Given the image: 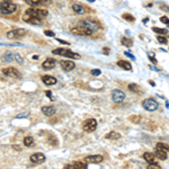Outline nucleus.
Segmentation results:
<instances>
[{
  "instance_id": "f257e3e1",
  "label": "nucleus",
  "mask_w": 169,
  "mask_h": 169,
  "mask_svg": "<svg viewBox=\"0 0 169 169\" xmlns=\"http://www.w3.org/2000/svg\"><path fill=\"white\" fill-rule=\"evenodd\" d=\"M17 6L14 2L9 1V0H4L2 2H0V12L8 15V14H12L14 12H16Z\"/></svg>"
},
{
  "instance_id": "f03ea898",
  "label": "nucleus",
  "mask_w": 169,
  "mask_h": 169,
  "mask_svg": "<svg viewBox=\"0 0 169 169\" xmlns=\"http://www.w3.org/2000/svg\"><path fill=\"white\" fill-rule=\"evenodd\" d=\"M52 52H53V54L62 55V56L70 58V59H79L80 58V55L78 53H75V52L70 51V50H67V49H55Z\"/></svg>"
},
{
  "instance_id": "7ed1b4c3",
  "label": "nucleus",
  "mask_w": 169,
  "mask_h": 169,
  "mask_svg": "<svg viewBox=\"0 0 169 169\" xmlns=\"http://www.w3.org/2000/svg\"><path fill=\"white\" fill-rule=\"evenodd\" d=\"M79 26H83V27L87 28V29H89L93 33L94 32H97L99 31V24L97 22H94V20H90V19H83L81 20L80 23H79Z\"/></svg>"
},
{
  "instance_id": "20e7f679",
  "label": "nucleus",
  "mask_w": 169,
  "mask_h": 169,
  "mask_svg": "<svg viewBox=\"0 0 169 169\" xmlns=\"http://www.w3.org/2000/svg\"><path fill=\"white\" fill-rule=\"evenodd\" d=\"M25 14H28V15L33 16V17H36V18H44V17H46V15L49 14L46 9H36V8H29L27 9Z\"/></svg>"
},
{
  "instance_id": "39448f33",
  "label": "nucleus",
  "mask_w": 169,
  "mask_h": 169,
  "mask_svg": "<svg viewBox=\"0 0 169 169\" xmlns=\"http://www.w3.org/2000/svg\"><path fill=\"white\" fill-rule=\"evenodd\" d=\"M25 35H26V29H24V28H16V29L9 31L7 33V37L9 39H22V37H24Z\"/></svg>"
},
{
  "instance_id": "423d86ee",
  "label": "nucleus",
  "mask_w": 169,
  "mask_h": 169,
  "mask_svg": "<svg viewBox=\"0 0 169 169\" xmlns=\"http://www.w3.org/2000/svg\"><path fill=\"white\" fill-rule=\"evenodd\" d=\"M142 106L144 107V110H149V112H154L159 107V104L154 98H147L142 102Z\"/></svg>"
},
{
  "instance_id": "0eeeda50",
  "label": "nucleus",
  "mask_w": 169,
  "mask_h": 169,
  "mask_svg": "<svg viewBox=\"0 0 169 169\" xmlns=\"http://www.w3.org/2000/svg\"><path fill=\"white\" fill-rule=\"evenodd\" d=\"M167 151H168V146H165L162 143H158L156 146V156L161 160L167 159Z\"/></svg>"
},
{
  "instance_id": "6e6552de",
  "label": "nucleus",
  "mask_w": 169,
  "mask_h": 169,
  "mask_svg": "<svg viewBox=\"0 0 169 169\" xmlns=\"http://www.w3.org/2000/svg\"><path fill=\"white\" fill-rule=\"evenodd\" d=\"M83 129L86 132H94L97 129V121L95 118H89L86 120L83 124Z\"/></svg>"
},
{
  "instance_id": "1a4fd4ad",
  "label": "nucleus",
  "mask_w": 169,
  "mask_h": 169,
  "mask_svg": "<svg viewBox=\"0 0 169 169\" xmlns=\"http://www.w3.org/2000/svg\"><path fill=\"white\" fill-rule=\"evenodd\" d=\"M71 33L75 34V35H81V36H90L93 34L91 31L83 27V26H79V25L73 28H71Z\"/></svg>"
},
{
  "instance_id": "9d476101",
  "label": "nucleus",
  "mask_w": 169,
  "mask_h": 169,
  "mask_svg": "<svg viewBox=\"0 0 169 169\" xmlns=\"http://www.w3.org/2000/svg\"><path fill=\"white\" fill-rule=\"evenodd\" d=\"M112 98H113L114 103L121 104L125 99V94H124V91L120 90V89H114L112 91Z\"/></svg>"
},
{
  "instance_id": "9b49d317",
  "label": "nucleus",
  "mask_w": 169,
  "mask_h": 169,
  "mask_svg": "<svg viewBox=\"0 0 169 169\" xmlns=\"http://www.w3.org/2000/svg\"><path fill=\"white\" fill-rule=\"evenodd\" d=\"M2 73H4L5 76H7V77H10V78H20L19 71L12 67L2 69Z\"/></svg>"
},
{
  "instance_id": "f8f14e48",
  "label": "nucleus",
  "mask_w": 169,
  "mask_h": 169,
  "mask_svg": "<svg viewBox=\"0 0 169 169\" xmlns=\"http://www.w3.org/2000/svg\"><path fill=\"white\" fill-rule=\"evenodd\" d=\"M31 161L33 162V164H35V165H41V164H43L44 161H45V156H44L43 154H41V152H37V154H34L31 156Z\"/></svg>"
},
{
  "instance_id": "ddd939ff",
  "label": "nucleus",
  "mask_w": 169,
  "mask_h": 169,
  "mask_svg": "<svg viewBox=\"0 0 169 169\" xmlns=\"http://www.w3.org/2000/svg\"><path fill=\"white\" fill-rule=\"evenodd\" d=\"M23 20L26 22V23H29L32 25H41V19L39 18H36V17H33V16L28 15V14H24L23 16Z\"/></svg>"
},
{
  "instance_id": "4468645a",
  "label": "nucleus",
  "mask_w": 169,
  "mask_h": 169,
  "mask_svg": "<svg viewBox=\"0 0 169 169\" xmlns=\"http://www.w3.org/2000/svg\"><path fill=\"white\" fill-rule=\"evenodd\" d=\"M60 64H61V68H62L64 71H71L73 70L76 67L75 62H72V61H69V60H62L61 62H60Z\"/></svg>"
},
{
  "instance_id": "2eb2a0df",
  "label": "nucleus",
  "mask_w": 169,
  "mask_h": 169,
  "mask_svg": "<svg viewBox=\"0 0 169 169\" xmlns=\"http://www.w3.org/2000/svg\"><path fill=\"white\" fill-rule=\"evenodd\" d=\"M88 166H87L86 162H83V161H77V162H73V164H71V165H67L64 168L66 169H86Z\"/></svg>"
},
{
  "instance_id": "dca6fc26",
  "label": "nucleus",
  "mask_w": 169,
  "mask_h": 169,
  "mask_svg": "<svg viewBox=\"0 0 169 169\" xmlns=\"http://www.w3.org/2000/svg\"><path fill=\"white\" fill-rule=\"evenodd\" d=\"M42 67L45 69V70H51L55 67V60L52 59V58H49L42 63Z\"/></svg>"
},
{
  "instance_id": "f3484780",
  "label": "nucleus",
  "mask_w": 169,
  "mask_h": 169,
  "mask_svg": "<svg viewBox=\"0 0 169 169\" xmlns=\"http://www.w3.org/2000/svg\"><path fill=\"white\" fill-rule=\"evenodd\" d=\"M104 158L99 154H95V156H88V157L85 158V160L87 162H93V164H99V162L103 161Z\"/></svg>"
},
{
  "instance_id": "a211bd4d",
  "label": "nucleus",
  "mask_w": 169,
  "mask_h": 169,
  "mask_svg": "<svg viewBox=\"0 0 169 169\" xmlns=\"http://www.w3.org/2000/svg\"><path fill=\"white\" fill-rule=\"evenodd\" d=\"M42 81H43L46 86H52V85H55L58 80H56L54 77H52V76H43V77H42Z\"/></svg>"
},
{
  "instance_id": "6ab92c4d",
  "label": "nucleus",
  "mask_w": 169,
  "mask_h": 169,
  "mask_svg": "<svg viewBox=\"0 0 169 169\" xmlns=\"http://www.w3.org/2000/svg\"><path fill=\"white\" fill-rule=\"evenodd\" d=\"M42 113L46 116H52L55 114V108L54 106H43L42 107Z\"/></svg>"
},
{
  "instance_id": "aec40b11",
  "label": "nucleus",
  "mask_w": 169,
  "mask_h": 169,
  "mask_svg": "<svg viewBox=\"0 0 169 169\" xmlns=\"http://www.w3.org/2000/svg\"><path fill=\"white\" fill-rule=\"evenodd\" d=\"M143 158L149 165H154L156 164V159H154V154H151V152H144L143 154Z\"/></svg>"
},
{
  "instance_id": "412c9836",
  "label": "nucleus",
  "mask_w": 169,
  "mask_h": 169,
  "mask_svg": "<svg viewBox=\"0 0 169 169\" xmlns=\"http://www.w3.org/2000/svg\"><path fill=\"white\" fill-rule=\"evenodd\" d=\"M117 66L118 67H121L122 69H124V70H132L131 63L125 61V60H120V61L117 62Z\"/></svg>"
},
{
  "instance_id": "4be33fe9",
  "label": "nucleus",
  "mask_w": 169,
  "mask_h": 169,
  "mask_svg": "<svg viewBox=\"0 0 169 169\" xmlns=\"http://www.w3.org/2000/svg\"><path fill=\"white\" fill-rule=\"evenodd\" d=\"M72 9H73V12H77V14H83V12H85V7L80 4H73L72 5Z\"/></svg>"
},
{
  "instance_id": "5701e85b",
  "label": "nucleus",
  "mask_w": 169,
  "mask_h": 169,
  "mask_svg": "<svg viewBox=\"0 0 169 169\" xmlns=\"http://www.w3.org/2000/svg\"><path fill=\"white\" fill-rule=\"evenodd\" d=\"M105 138L110 139V140H117V139L121 138V135H120V133H117V132L112 131V132H110L108 134H106V135H105Z\"/></svg>"
},
{
  "instance_id": "b1692460",
  "label": "nucleus",
  "mask_w": 169,
  "mask_h": 169,
  "mask_svg": "<svg viewBox=\"0 0 169 169\" xmlns=\"http://www.w3.org/2000/svg\"><path fill=\"white\" fill-rule=\"evenodd\" d=\"M14 58H15V56H14V54H12V52H6V53H5L4 54V56H2V60H4L5 62H12V60H14Z\"/></svg>"
},
{
  "instance_id": "393cba45",
  "label": "nucleus",
  "mask_w": 169,
  "mask_h": 169,
  "mask_svg": "<svg viewBox=\"0 0 169 169\" xmlns=\"http://www.w3.org/2000/svg\"><path fill=\"white\" fill-rule=\"evenodd\" d=\"M24 144L26 147H33L34 146V139L32 137H26L24 139Z\"/></svg>"
},
{
  "instance_id": "a878e982",
  "label": "nucleus",
  "mask_w": 169,
  "mask_h": 169,
  "mask_svg": "<svg viewBox=\"0 0 169 169\" xmlns=\"http://www.w3.org/2000/svg\"><path fill=\"white\" fill-rule=\"evenodd\" d=\"M152 31H154V33L160 34V35H166V34L168 33V29H166V28H159V27H152Z\"/></svg>"
},
{
  "instance_id": "bb28decb",
  "label": "nucleus",
  "mask_w": 169,
  "mask_h": 169,
  "mask_svg": "<svg viewBox=\"0 0 169 169\" xmlns=\"http://www.w3.org/2000/svg\"><path fill=\"white\" fill-rule=\"evenodd\" d=\"M121 41H122V44H123V45H125V46L131 47L132 45H133V42H132V41H131L130 39H126V37H123V39H121Z\"/></svg>"
},
{
  "instance_id": "cd10ccee",
  "label": "nucleus",
  "mask_w": 169,
  "mask_h": 169,
  "mask_svg": "<svg viewBox=\"0 0 169 169\" xmlns=\"http://www.w3.org/2000/svg\"><path fill=\"white\" fill-rule=\"evenodd\" d=\"M26 2L29 6H37V5L42 4V0H26Z\"/></svg>"
},
{
  "instance_id": "c85d7f7f",
  "label": "nucleus",
  "mask_w": 169,
  "mask_h": 169,
  "mask_svg": "<svg viewBox=\"0 0 169 169\" xmlns=\"http://www.w3.org/2000/svg\"><path fill=\"white\" fill-rule=\"evenodd\" d=\"M122 17H123V19L129 20V22H134V17L132 15H130V14H124Z\"/></svg>"
},
{
  "instance_id": "c756f323",
  "label": "nucleus",
  "mask_w": 169,
  "mask_h": 169,
  "mask_svg": "<svg viewBox=\"0 0 169 169\" xmlns=\"http://www.w3.org/2000/svg\"><path fill=\"white\" fill-rule=\"evenodd\" d=\"M129 89H130L131 91H138L139 87H138V85H135V83H130V85H129Z\"/></svg>"
},
{
  "instance_id": "7c9ffc66",
  "label": "nucleus",
  "mask_w": 169,
  "mask_h": 169,
  "mask_svg": "<svg viewBox=\"0 0 169 169\" xmlns=\"http://www.w3.org/2000/svg\"><path fill=\"white\" fill-rule=\"evenodd\" d=\"M140 120H141L140 116H131L130 117V121H132L133 123H140Z\"/></svg>"
},
{
  "instance_id": "2f4dec72",
  "label": "nucleus",
  "mask_w": 169,
  "mask_h": 169,
  "mask_svg": "<svg viewBox=\"0 0 169 169\" xmlns=\"http://www.w3.org/2000/svg\"><path fill=\"white\" fill-rule=\"evenodd\" d=\"M157 39H158V42H159V43H161V44H167V43H168V42H167V39H166L165 37H162V36H158Z\"/></svg>"
},
{
  "instance_id": "473e14b6",
  "label": "nucleus",
  "mask_w": 169,
  "mask_h": 169,
  "mask_svg": "<svg viewBox=\"0 0 169 169\" xmlns=\"http://www.w3.org/2000/svg\"><path fill=\"white\" fill-rule=\"evenodd\" d=\"M160 22H161V23H164V24H166L167 26L169 25V19L167 18V17H166V16H162V17H160Z\"/></svg>"
},
{
  "instance_id": "72a5a7b5",
  "label": "nucleus",
  "mask_w": 169,
  "mask_h": 169,
  "mask_svg": "<svg viewBox=\"0 0 169 169\" xmlns=\"http://www.w3.org/2000/svg\"><path fill=\"white\" fill-rule=\"evenodd\" d=\"M91 75L93 76H99L100 75V70H99V69H94V70H91Z\"/></svg>"
},
{
  "instance_id": "f704fd0d",
  "label": "nucleus",
  "mask_w": 169,
  "mask_h": 169,
  "mask_svg": "<svg viewBox=\"0 0 169 169\" xmlns=\"http://www.w3.org/2000/svg\"><path fill=\"white\" fill-rule=\"evenodd\" d=\"M44 34L46 36H50V37H54V33L52 31H45L44 32Z\"/></svg>"
},
{
  "instance_id": "c9c22d12",
  "label": "nucleus",
  "mask_w": 169,
  "mask_h": 169,
  "mask_svg": "<svg viewBox=\"0 0 169 169\" xmlns=\"http://www.w3.org/2000/svg\"><path fill=\"white\" fill-rule=\"evenodd\" d=\"M160 9H162V10H165V12H169V7L167 6V5H160Z\"/></svg>"
},
{
  "instance_id": "e433bc0d",
  "label": "nucleus",
  "mask_w": 169,
  "mask_h": 169,
  "mask_svg": "<svg viewBox=\"0 0 169 169\" xmlns=\"http://www.w3.org/2000/svg\"><path fill=\"white\" fill-rule=\"evenodd\" d=\"M15 59L17 60V62H19L20 64H23V60H22V56H20V55H18V54H16L15 55Z\"/></svg>"
},
{
  "instance_id": "4c0bfd02",
  "label": "nucleus",
  "mask_w": 169,
  "mask_h": 169,
  "mask_svg": "<svg viewBox=\"0 0 169 169\" xmlns=\"http://www.w3.org/2000/svg\"><path fill=\"white\" fill-rule=\"evenodd\" d=\"M124 54L127 56V58H130V59H132V60H135V56L134 55H132L131 53H129V52H124Z\"/></svg>"
},
{
  "instance_id": "58836bf2",
  "label": "nucleus",
  "mask_w": 169,
  "mask_h": 169,
  "mask_svg": "<svg viewBox=\"0 0 169 169\" xmlns=\"http://www.w3.org/2000/svg\"><path fill=\"white\" fill-rule=\"evenodd\" d=\"M149 59H150V61H151V62L154 63V64H156V63H157V60H156V58H154V56H150Z\"/></svg>"
},
{
  "instance_id": "ea45409f",
  "label": "nucleus",
  "mask_w": 169,
  "mask_h": 169,
  "mask_svg": "<svg viewBox=\"0 0 169 169\" xmlns=\"http://www.w3.org/2000/svg\"><path fill=\"white\" fill-rule=\"evenodd\" d=\"M103 51H104V54H110V49H107V47H104Z\"/></svg>"
},
{
  "instance_id": "a19ab883",
  "label": "nucleus",
  "mask_w": 169,
  "mask_h": 169,
  "mask_svg": "<svg viewBox=\"0 0 169 169\" xmlns=\"http://www.w3.org/2000/svg\"><path fill=\"white\" fill-rule=\"evenodd\" d=\"M58 42H60V43H62V44H66V45H69V42H66V41H62V39H58Z\"/></svg>"
},
{
  "instance_id": "79ce46f5",
  "label": "nucleus",
  "mask_w": 169,
  "mask_h": 169,
  "mask_svg": "<svg viewBox=\"0 0 169 169\" xmlns=\"http://www.w3.org/2000/svg\"><path fill=\"white\" fill-rule=\"evenodd\" d=\"M46 95H47V97H49V98H50V99H53V98H52V96H51V91H50V90H47L46 91Z\"/></svg>"
},
{
  "instance_id": "37998d69",
  "label": "nucleus",
  "mask_w": 169,
  "mask_h": 169,
  "mask_svg": "<svg viewBox=\"0 0 169 169\" xmlns=\"http://www.w3.org/2000/svg\"><path fill=\"white\" fill-rule=\"evenodd\" d=\"M26 116H28V114H26V113H24L23 115H18V116H17V118H20V117H26Z\"/></svg>"
},
{
  "instance_id": "c03bdc74",
  "label": "nucleus",
  "mask_w": 169,
  "mask_h": 169,
  "mask_svg": "<svg viewBox=\"0 0 169 169\" xmlns=\"http://www.w3.org/2000/svg\"><path fill=\"white\" fill-rule=\"evenodd\" d=\"M150 68H151V69H152V70H154V71H159V69H157V68H156V67H154V66H151V67H150Z\"/></svg>"
},
{
  "instance_id": "a18cd8bd",
  "label": "nucleus",
  "mask_w": 169,
  "mask_h": 169,
  "mask_svg": "<svg viewBox=\"0 0 169 169\" xmlns=\"http://www.w3.org/2000/svg\"><path fill=\"white\" fill-rule=\"evenodd\" d=\"M87 1H89V2H94L95 0H87Z\"/></svg>"
},
{
  "instance_id": "49530a36",
  "label": "nucleus",
  "mask_w": 169,
  "mask_h": 169,
  "mask_svg": "<svg viewBox=\"0 0 169 169\" xmlns=\"http://www.w3.org/2000/svg\"><path fill=\"white\" fill-rule=\"evenodd\" d=\"M168 151H169V146H168Z\"/></svg>"
}]
</instances>
